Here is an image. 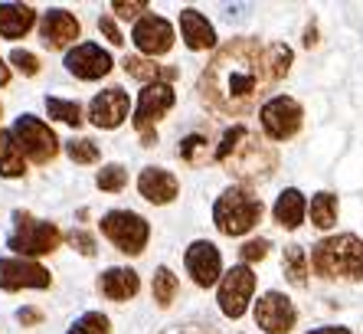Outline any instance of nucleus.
<instances>
[{
  "label": "nucleus",
  "mask_w": 363,
  "mask_h": 334,
  "mask_svg": "<svg viewBox=\"0 0 363 334\" xmlns=\"http://www.w3.org/2000/svg\"><path fill=\"white\" fill-rule=\"evenodd\" d=\"M272 82L269 59L265 50L255 40H229L216 56L210 59V66L200 75V99L210 105L213 112L229 118L249 115L259 102V92Z\"/></svg>",
  "instance_id": "1"
},
{
  "label": "nucleus",
  "mask_w": 363,
  "mask_h": 334,
  "mask_svg": "<svg viewBox=\"0 0 363 334\" xmlns=\"http://www.w3.org/2000/svg\"><path fill=\"white\" fill-rule=\"evenodd\" d=\"M216 161L226 167L229 174L242 177V181H259V177H269L275 171L279 154L255 131L236 125L223 134V144L216 148Z\"/></svg>",
  "instance_id": "2"
},
{
  "label": "nucleus",
  "mask_w": 363,
  "mask_h": 334,
  "mask_svg": "<svg viewBox=\"0 0 363 334\" xmlns=\"http://www.w3.org/2000/svg\"><path fill=\"white\" fill-rule=\"evenodd\" d=\"M311 269L321 279H363V239L354 233L321 239L311 249Z\"/></svg>",
  "instance_id": "3"
},
{
  "label": "nucleus",
  "mask_w": 363,
  "mask_h": 334,
  "mask_svg": "<svg viewBox=\"0 0 363 334\" xmlns=\"http://www.w3.org/2000/svg\"><path fill=\"white\" fill-rule=\"evenodd\" d=\"M262 220V200L245 187H229L213 207V223L223 236H242Z\"/></svg>",
  "instance_id": "4"
},
{
  "label": "nucleus",
  "mask_w": 363,
  "mask_h": 334,
  "mask_svg": "<svg viewBox=\"0 0 363 334\" xmlns=\"http://www.w3.org/2000/svg\"><path fill=\"white\" fill-rule=\"evenodd\" d=\"M62 233L56 230V223L30 217L26 210L13 213V233H10L7 246L20 256H50L52 249H60Z\"/></svg>",
  "instance_id": "5"
},
{
  "label": "nucleus",
  "mask_w": 363,
  "mask_h": 334,
  "mask_svg": "<svg viewBox=\"0 0 363 334\" xmlns=\"http://www.w3.org/2000/svg\"><path fill=\"white\" fill-rule=\"evenodd\" d=\"M101 233H105L108 242H115L121 252L141 256L147 239H151V226H147L144 217L131 213V210H111V213L101 217Z\"/></svg>",
  "instance_id": "6"
},
{
  "label": "nucleus",
  "mask_w": 363,
  "mask_h": 334,
  "mask_svg": "<svg viewBox=\"0 0 363 334\" xmlns=\"http://www.w3.org/2000/svg\"><path fill=\"white\" fill-rule=\"evenodd\" d=\"M174 102H177V95H174V89H170L167 82L144 85V92L138 95V109H135V128H138V134H141L144 148H154V144H157L154 125H157V118H164L174 109Z\"/></svg>",
  "instance_id": "7"
},
{
  "label": "nucleus",
  "mask_w": 363,
  "mask_h": 334,
  "mask_svg": "<svg viewBox=\"0 0 363 334\" xmlns=\"http://www.w3.org/2000/svg\"><path fill=\"white\" fill-rule=\"evenodd\" d=\"M13 138H17L23 158H30L33 164H50L60 151V138L52 134V128L33 115H20L13 122Z\"/></svg>",
  "instance_id": "8"
},
{
  "label": "nucleus",
  "mask_w": 363,
  "mask_h": 334,
  "mask_svg": "<svg viewBox=\"0 0 363 334\" xmlns=\"http://www.w3.org/2000/svg\"><path fill=\"white\" fill-rule=\"evenodd\" d=\"M255 292V276L249 266H233L220 282V308L226 318H242Z\"/></svg>",
  "instance_id": "9"
},
{
  "label": "nucleus",
  "mask_w": 363,
  "mask_h": 334,
  "mask_svg": "<svg viewBox=\"0 0 363 334\" xmlns=\"http://www.w3.org/2000/svg\"><path fill=\"white\" fill-rule=\"evenodd\" d=\"M259 118H262V128L269 138L285 141V138L298 134V128H301V105L295 99H288V95H275L272 102L262 105Z\"/></svg>",
  "instance_id": "10"
},
{
  "label": "nucleus",
  "mask_w": 363,
  "mask_h": 334,
  "mask_svg": "<svg viewBox=\"0 0 363 334\" xmlns=\"http://www.w3.org/2000/svg\"><path fill=\"white\" fill-rule=\"evenodd\" d=\"M298 321V311L291 305V298H285L281 292H265L255 301V325L269 334H288Z\"/></svg>",
  "instance_id": "11"
},
{
  "label": "nucleus",
  "mask_w": 363,
  "mask_h": 334,
  "mask_svg": "<svg viewBox=\"0 0 363 334\" xmlns=\"http://www.w3.org/2000/svg\"><path fill=\"white\" fill-rule=\"evenodd\" d=\"M52 276L33 259H0V289L20 292V289H50Z\"/></svg>",
  "instance_id": "12"
},
{
  "label": "nucleus",
  "mask_w": 363,
  "mask_h": 334,
  "mask_svg": "<svg viewBox=\"0 0 363 334\" xmlns=\"http://www.w3.org/2000/svg\"><path fill=\"white\" fill-rule=\"evenodd\" d=\"M184 262H186V272L194 276V282L200 285V289H210V285L220 279V272H223V256H220V249H216L210 239L190 242Z\"/></svg>",
  "instance_id": "13"
},
{
  "label": "nucleus",
  "mask_w": 363,
  "mask_h": 334,
  "mask_svg": "<svg viewBox=\"0 0 363 334\" xmlns=\"http://www.w3.org/2000/svg\"><path fill=\"white\" fill-rule=\"evenodd\" d=\"M66 69L82 82H95L111 72V56L95 43H79L76 50L66 53Z\"/></svg>",
  "instance_id": "14"
},
{
  "label": "nucleus",
  "mask_w": 363,
  "mask_h": 334,
  "mask_svg": "<svg viewBox=\"0 0 363 334\" xmlns=\"http://www.w3.org/2000/svg\"><path fill=\"white\" fill-rule=\"evenodd\" d=\"M131 40H135V46L144 56H164L174 46V26L164 17H157V14H147V17H141L135 23Z\"/></svg>",
  "instance_id": "15"
},
{
  "label": "nucleus",
  "mask_w": 363,
  "mask_h": 334,
  "mask_svg": "<svg viewBox=\"0 0 363 334\" xmlns=\"http://www.w3.org/2000/svg\"><path fill=\"white\" fill-rule=\"evenodd\" d=\"M128 109H131L128 92H121L118 85H115V89H105V92H99L92 99V105H89V122H92L95 128H118L128 118Z\"/></svg>",
  "instance_id": "16"
},
{
  "label": "nucleus",
  "mask_w": 363,
  "mask_h": 334,
  "mask_svg": "<svg viewBox=\"0 0 363 334\" xmlns=\"http://www.w3.org/2000/svg\"><path fill=\"white\" fill-rule=\"evenodd\" d=\"M40 36L50 50H62V46H69L72 40H79V20L72 17L69 10L56 7V10H50V14H43Z\"/></svg>",
  "instance_id": "17"
},
{
  "label": "nucleus",
  "mask_w": 363,
  "mask_h": 334,
  "mask_svg": "<svg viewBox=\"0 0 363 334\" xmlns=\"http://www.w3.org/2000/svg\"><path fill=\"white\" fill-rule=\"evenodd\" d=\"M138 190H141V197L147 203H170L174 197H177L180 184L177 177L170 174V171H164V167H144L141 177H138Z\"/></svg>",
  "instance_id": "18"
},
{
  "label": "nucleus",
  "mask_w": 363,
  "mask_h": 334,
  "mask_svg": "<svg viewBox=\"0 0 363 334\" xmlns=\"http://www.w3.org/2000/svg\"><path fill=\"white\" fill-rule=\"evenodd\" d=\"M180 33H184V40H186L190 50H210L213 43H216V30H213V23L194 7L180 10Z\"/></svg>",
  "instance_id": "19"
},
{
  "label": "nucleus",
  "mask_w": 363,
  "mask_h": 334,
  "mask_svg": "<svg viewBox=\"0 0 363 334\" xmlns=\"http://www.w3.org/2000/svg\"><path fill=\"white\" fill-rule=\"evenodd\" d=\"M99 289L105 298L111 301H128V298H135L138 289H141V279H138L135 269H108V272H101L99 279Z\"/></svg>",
  "instance_id": "20"
},
{
  "label": "nucleus",
  "mask_w": 363,
  "mask_h": 334,
  "mask_svg": "<svg viewBox=\"0 0 363 334\" xmlns=\"http://www.w3.org/2000/svg\"><path fill=\"white\" fill-rule=\"evenodd\" d=\"M36 26V10L26 4H0V36L20 40Z\"/></svg>",
  "instance_id": "21"
},
{
  "label": "nucleus",
  "mask_w": 363,
  "mask_h": 334,
  "mask_svg": "<svg viewBox=\"0 0 363 334\" xmlns=\"http://www.w3.org/2000/svg\"><path fill=\"white\" fill-rule=\"evenodd\" d=\"M275 223L285 226V230H298L304 220V213H308V203H304L301 190H295V187H288V190L279 193V200H275Z\"/></svg>",
  "instance_id": "22"
},
{
  "label": "nucleus",
  "mask_w": 363,
  "mask_h": 334,
  "mask_svg": "<svg viewBox=\"0 0 363 334\" xmlns=\"http://www.w3.org/2000/svg\"><path fill=\"white\" fill-rule=\"evenodd\" d=\"M125 72L131 79H141V82H164V79H177V69H167V66H157L154 59H141V56H125Z\"/></svg>",
  "instance_id": "23"
},
{
  "label": "nucleus",
  "mask_w": 363,
  "mask_h": 334,
  "mask_svg": "<svg viewBox=\"0 0 363 334\" xmlns=\"http://www.w3.org/2000/svg\"><path fill=\"white\" fill-rule=\"evenodd\" d=\"M26 174V158L20 151L13 131H0V177H23Z\"/></svg>",
  "instance_id": "24"
},
{
  "label": "nucleus",
  "mask_w": 363,
  "mask_h": 334,
  "mask_svg": "<svg viewBox=\"0 0 363 334\" xmlns=\"http://www.w3.org/2000/svg\"><path fill=\"white\" fill-rule=\"evenodd\" d=\"M308 213H311V223L318 226V230H328V226H334V220H337V197L328 190L318 193V197H311Z\"/></svg>",
  "instance_id": "25"
},
{
  "label": "nucleus",
  "mask_w": 363,
  "mask_h": 334,
  "mask_svg": "<svg viewBox=\"0 0 363 334\" xmlns=\"http://www.w3.org/2000/svg\"><path fill=\"white\" fill-rule=\"evenodd\" d=\"M281 266H285V276H288L291 285L301 289V285L308 282V256H304V249L298 246V242L285 246V259H281Z\"/></svg>",
  "instance_id": "26"
},
{
  "label": "nucleus",
  "mask_w": 363,
  "mask_h": 334,
  "mask_svg": "<svg viewBox=\"0 0 363 334\" xmlns=\"http://www.w3.org/2000/svg\"><path fill=\"white\" fill-rule=\"evenodd\" d=\"M46 112H50V118L66 122V125H72V128H79L85 122V118H82V105H79V102H66V99H56V95H50V99H46Z\"/></svg>",
  "instance_id": "27"
},
{
  "label": "nucleus",
  "mask_w": 363,
  "mask_h": 334,
  "mask_svg": "<svg viewBox=\"0 0 363 334\" xmlns=\"http://www.w3.org/2000/svg\"><path fill=\"white\" fill-rule=\"evenodd\" d=\"M174 295H177V276H174L167 266H161L154 272V301L167 308L170 301H174Z\"/></svg>",
  "instance_id": "28"
},
{
  "label": "nucleus",
  "mask_w": 363,
  "mask_h": 334,
  "mask_svg": "<svg viewBox=\"0 0 363 334\" xmlns=\"http://www.w3.org/2000/svg\"><path fill=\"white\" fill-rule=\"evenodd\" d=\"M206 138L203 134H186L184 141H180V158L186 161V164H206V158H210V148H206Z\"/></svg>",
  "instance_id": "29"
},
{
  "label": "nucleus",
  "mask_w": 363,
  "mask_h": 334,
  "mask_svg": "<svg viewBox=\"0 0 363 334\" xmlns=\"http://www.w3.org/2000/svg\"><path fill=\"white\" fill-rule=\"evenodd\" d=\"M95 184H99V190L118 193V190H125V184H128V171H125L121 164H108V167H101L99 177H95Z\"/></svg>",
  "instance_id": "30"
},
{
  "label": "nucleus",
  "mask_w": 363,
  "mask_h": 334,
  "mask_svg": "<svg viewBox=\"0 0 363 334\" xmlns=\"http://www.w3.org/2000/svg\"><path fill=\"white\" fill-rule=\"evenodd\" d=\"M108 331H111V325H108V318L101 315V311H85V315L79 318L66 334H108Z\"/></svg>",
  "instance_id": "31"
},
{
  "label": "nucleus",
  "mask_w": 363,
  "mask_h": 334,
  "mask_svg": "<svg viewBox=\"0 0 363 334\" xmlns=\"http://www.w3.org/2000/svg\"><path fill=\"white\" fill-rule=\"evenodd\" d=\"M265 59H269L272 79H281V75L291 69V50H288L285 43H272L269 50H265Z\"/></svg>",
  "instance_id": "32"
},
{
  "label": "nucleus",
  "mask_w": 363,
  "mask_h": 334,
  "mask_svg": "<svg viewBox=\"0 0 363 334\" xmlns=\"http://www.w3.org/2000/svg\"><path fill=\"white\" fill-rule=\"evenodd\" d=\"M66 154L76 164H95L99 161V148H95V141H89V138H72V141H66Z\"/></svg>",
  "instance_id": "33"
},
{
  "label": "nucleus",
  "mask_w": 363,
  "mask_h": 334,
  "mask_svg": "<svg viewBox=\"0 0 363 334\" xmlns=\"http://www.w3.org/2000/svg\"><path fill=\"white\" fill-rule=\"evenodd\" d=\"M10 63H13V66H17L23 75H36V72H40V59H36L30 50H13V53H10Z\"/></svg>",
  "instance_id": "34"
},
{
  "label": "nucleus",
  "mask_w": 363,
  "mask_h": 334,
  "mask_svg": "<svg viewBox=\"0 0 363 334\" xmlns=\"http://www.w3.org/2000/svg\"><path fill=\"white\" fill-rule=\"evenodd\" d=\"M111 10H115V14H118V17H125V20H135L138 14H144V10H147V4H144V0H115V4H111Z\"/></svg>",
  "instance_id": "35"
},
{
  "label": "nucleus",
  "mask_w": 363,
  "mask_h": 334,
  "mask_svg": "<svg viewBox=\"0 0 363 334\" xmlns=\"http://www.w3.org/2000/svg\"><path fill=\"white\" fill-rule=\"evenodd\" d=\"M69 242H72V246H76L79 252H82V256H95V239L89 233H85V230H72V233L66 236Z\"/></svg>",
  "instance_id": "36"
},
{
  "label": "nucleus",
  "mask_w": 363,
  "mask_h": 334,
  "mask_svg": "<svg viewBox=\"0 0 363 334\" xmlns=\"http://www.w3.org/2000/svg\"><path fill=\"white\" fill-rule=\"evenodd\" d=\"M265 252H269V242H265V239H252V242H245L242 249H239V256H242L245 262H252V259H265Z\"/></svg>",
  "instance_id": "37"
},
{
  "label": "nucleus",
  "mask_w": 363,
  "mask_h": 334,
  "mask_svg": "<svg viewBox=\"0 0 363 334\" xmlns=\"http://www.w3.org/2000/svg\"><path fill=\"white\" fill-rule=\"evenodd\" d=\"M99 30L108 36V43H115V46H121V43H125V40H121V33H118V26H115V20H111V17H101V20H99Z\"/></svg>",
  "instance_id": "38"
},
{
  "label": "nucleus",
  "mask_w": 363,
  "mask_h": 334,
  "mask_svg": "<svg viewBox=\"0 0 363 334\" xmlns=\"http://www.w3.org/2000/svg\"><path fill=\"white\" fill-rule=\"evenodd\" d=\"M17 318H20V325H40V321H43V315L36 308H20Z\"/></svg>",
  "instance_id": "39"
},
{
  "label": "nucleus",
  "mask_w": 363,
  "mask_h": 334,
  "mask_svg": "<svg viewBox=\"0 0 363 334\" xmlns=\"http://www.w3.org/2000/svg\"><path fill=\"white\" fill-rule=\"evenodd\" d=\"M308 334H350L347 328H318V331H308Z\"/></svg>",
  "instance_id": "40"
},
{
  "label": "nucleus",
  "mask_w": 363,
  "mask_h": 334,
  "mask_svg": "<svg viewBox=\"0 0 363 334\" xmlns=\"http://www.w3.org/2000/svg\"><path fill=\"white\" fill-rule=\"evenodd\" d=\"M10 82V69H7V63L0 59V85H7Z\"/></svg>",
  "instance_id": "41"
},
{
  "label": "nucleus",
  "mask_w": 363,
  "mask_h": 334,
  "mask_svg": "<svg viewBox=\"0 0 363 334\" xmlns=\"http://www.w3.org/2000/svg\"><path fill=\"white\" fill-rule=\"evenodd\" d=\"M314 36H318V33H314V26H308V30H304V43H308V46H314V43H318Z\"/></svg>",
  "instance_id": "42"
},
{
  "label": "nucleus",
  "mask_w": 363,
  "mask_h": 334,
  "mask_svg": "<svg viewBox=\"0 0 363 334\" xmlns=\"http://www.w3.org/2000/svg\"><path fill=\"white\" fill-rule=\"evenodd\" d=\"M177 334H206V331H177Z\"/></svg>",
  "instance_id": "43"
}]
</instances>
